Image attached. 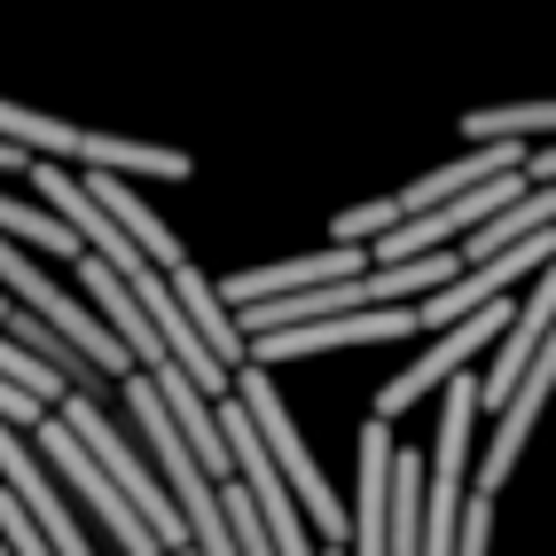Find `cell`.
<instances>
[{
    "label": "cell",
    "mask_w": 556,
    "mask_h": 556,
    "mask_svg": "<svg viewBox=\"0 0 556 556\" xmlns=\"http://www.w3.org/2000/svg\"><path fill=\"white\" fill-rule=\"evenodd\" d=\"M0 134L24 141V150H40V157H55V165L126 173V180H189V150H165V141H126V134H94V126L48 118V110H24V102L0 110Z\"/></svg>",
    "instance_id": "6da1fadb"
},
{
    "label": "cell",
    "mask_w": 556,
    "mask_h": 556,
    "mask_svg": "<svg viewBox=\"0 0 556 556\" xmlns=\"http://www.w3.org/2000/svg\"><path fill=\"white\" fill-rule=\"evenodd\" d=\"M236 400L251 407V424H258V439H267V455L282 463V478L299 486V502H306V517H314V533H321V541H353V509H345L338 486L314 470L306 439H299V424H290V407H282V384L267 377V361H243V368H236Z\"/></svg>",
    "instance_id": "7a4b0ae2"
},
{
    "label": "cell",
    "mask_w": 556,
    "mask_h": 556,
    "mask_svg": "<svg viewBox=\"0 0 556 556\" xmlns=\"http://www.w3.org/2000/svg\"><path fill=\"white\" fill-rule=\"evenodd\" d=\"M31 439H40V455L55 463V478L71 486V502H87V509H94V526H102L110 541H118L126 556H173V548H165V533L150 526V517H141V502H134V494H126L102 463H94V447H87V439L71 431L63 416H48Z\"/></svg>",
    "instance_id": "3957f363"
},
{
    "label": "cell",
    "mask_w": 556,
    "mask_h": 556,
    "mask_svg": "<svg viewBox=\"0 0 556 556\" xmlns=\"http://www.w3.org/2000/svg\"><path fill=\"white\" fill-rule=\"evenodd\" d=\"M509 329H517V306H509V299L478 306V314H470V321H455V329H439L431 353H416V361L400 368V377H384V384H377V416H400V407H416V400H431V392H447L478 353L509 338Z\"/></svg>",
    "instance_id": "277c9868"
},
{
    "label": "cell",
    "mask_w": 556,
    "mask_h": 556,
    "mask_svg": "<svg viewBox=\"0 0 556 556\" xmlns=\"http://www.w3.org/2000/svg\"><path fill=\"white\" fill-rule=\"evenodd\" d=\"M0 282H9V299H24L31 314H48V321H55V329H63V338L79 345V353H94V361H102V377H118V384H126L134 368H141V361H134V345L118 338V329H110V314H102L94 299L79 306L71 290H55V282H48V275L24 258V243H9V251H0Z\"/></svg>",
    "instance_id": "5b68a950"
},
{
    "label": "cell",
    "mask_w": 556,
    "mask_h": 556,
    "mask_svg": "<svg viewBox=\"0 0 556 556\" xmlns=\"http://www.w3.org/2000/svg\"><path fill=\"white\" fill-rule=\"evenodd\" d=\"M548 392H556V329L541 338V353H533V368H526V384H517V400L494 416V439H486V455H478V486H486V494H502V478L517 470V455H526V439H533V424H541Z\"/></svg>",
    "instance_id": "8992f818"
},
{
    "label": "cell",
    "mask_w": 556,
    "mask_h": 556,
    "mask_svg": "<svg viewBox=\"0 0 556 556\" xmlns=\"http://www.w3.org/2000/svg\"><path fill=\"white\" fill-rule=\"evenodd\" d=\"M392 416L361 424V502H353V556H392V478H400V447H392Z\"/></svg>",
    "instance_id": "52a82bcc"
},
{
    "label": "cell",
    "mask_w": 556,
    "mask_h": 556,
    "mask_svg": "<svg viewBox=\"0 0 556 556\" xmlns=\"http://www.w3.org/2000/svg\"><path fill=\"white\" fill-rule=\"evenodd\" d=\"M345 275H368L361 267V243H338V251H299V258H275V267H243L228 275L236 306H258V299H290V290H321V282H345Z\"/></svg>",
    "instance_id": "ba28073f"
},
{
    "label": "cell",
    "mask_w": 556,
    "mask_h": 556,
    "mask_svg": "<svg viewBox=\"0 0 556 556\" xmlns=\"http://www.w3.org/2000/svg\"><path fill=\"white\" fill-rule=\"evenodd\" d=\"M173 282H180V299H189L197 329L212 338V353L228 361V368H243V361H251V338H243V321H236V299H228V290H219L204 267H180Z\"/></svg>",
    "instance_id": "9c48e42d"
},
{
    "label": "cell",
    "mask_w": 556,
    "mask_h": 556,
    "mask_svg": "<svg viewBox=\"0 0 556 556\" xmlns=\"http://www.w3.org/2000/svg\"><path fill=\"white\" fill-rule=\"evenodd\" d=\"M0 329H9V345H31L40 361H55V368H63V377L79 384V392H87V384H102V361H94V353H79V345H71V338H63V329H55L48 314H31L24 299H9Z\"/></svg>",
    "instance_id": "30bf717a"
},
{
    "label": "cell",
    "mask_w": 556,
    "mask_h": 556,
    "mask_svg": "<svg viewBox=\"0 0 556 556\" xmlns=\"http://www.w3.org/2000/svg\"><path fill=\"white\" fill-rule=\"evenodd\" d=\"M556 134V102H494V110H463V141H533Z\"/></svg>",
    "instance_id": "8fae6325"
},
{
    "label": "cell",
    "mask_w": 556,
    "mask_h": 556,
    "mask_svg": "<svg viewBox=\"0 0 556 556\" xmlns=\"http://www.w3.org/2000/svg\"><path fill=\"white\" fill-rule=\"evenodd\" d=\"M0 228H9V243H40V251H63V258H87V236L79 228H71V219L48 204H24V197H9V204H0Z\"/></svg>",
    "instance_id": "7c38bea8"
},
{
    "label": "cell",
    "mask_w": 556,
    "mask_h": 556,
    "mask_svg": "<svg viewBox=\"0 0 556 556\" xmlns=\"http://www.w3.org/2000/svg\"><path fill=\"white\" fill-rule=\"evenodd\" d=\"M400 219H407V204H400V197H368V204H345V212H338V228H329V236H338V243H361V251H368V243H384V236L400 228Z\"/></svg>",
    "instance_id": "4fadbf2b"
},
{
    "label": "cell",
    "mask_w": 556,
    "mask_h": 556,
    "mask_svg": "<svg viewBox=\"0 0 556 556\" xmlns=\"http://www.w3.org/2000/svg\"><path fill=\"white\" fill-rule=\"evenodd\" d=\"M0 368H9V384H24V392H40L48 407H63L71 392H79V384H71V377H63L55 361H40L31 345H9V353H0Z\"/></svg>",
    "instance_id": "5bb4252c"
},
{
    "label": "cell",
    "mask_w": 556,
    "mask_h": 556,
    "mask_svg": "<svg viewBox=\"0 0 556 556\" xmlns=\"http://www.w3.org/2000/svg\"><path fill=\"white\" fill-rule=\"evenodd\" d=\"M486 548H494V494L478 486L470 509H463V541H455V556H486Z\"/></svg>",
    "instance_id": "9a60e30c"
},
{
    "label": "cell",
    "mask_w": 556,
    "mask_h": 556,
    "mask_svg": "<svg viewBox=\"0 0 556 556\" xmlns=\"http://www.w3.org/2000/svg\"><path fill=\"white\" fill-rule=\"evenodd\" d=\"M0 407H9V431H40L55 407L40 400V392H24V384H0Z\"/></svg>",
    "instance_id": "2e32d148"
},
{
    "label": "cell",
    "mask_w": 556,
    "mask_h": 556,
    "mask_svg": "<svg viewBox=\"0 0 556 556\" xmlns=\"http://www.w3.org/2000/svg\"><path fill=\"white\" fill-rule=\"evenodd\" d=\"M526 173H533V180H556V141H548V150H533V157H526Z\"/></svg>",
    "instance_id": "e0dca14e"
}]
</instances>
